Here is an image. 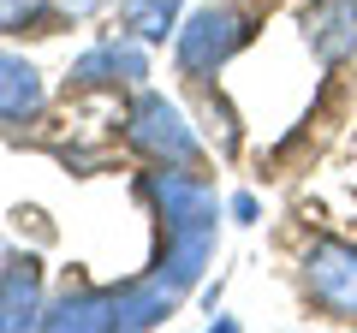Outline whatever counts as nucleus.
<instances>
[{
    "label": "nucleus",
    "mask_w": 357,
    "mask_h": 333,
    "mask_svg": "<svg viewBox=\"0 0 357 333\" xmlns=\"http://www.w3.org/2000/svg\"><path fill=\"white\" fill-rule=\"evenodd\" d=\"M126 143L137 155H149V161H167V166H197L203 161L197 131L185 125V114H178L167 95H155V90H143L137 102L126 107Z\"/></svg>",
    "instance_id": "obj_2"
},
{
    "label": "nucleus",
    "mask_w": 357,
    "mask_h": 333,
    "mask_svg": "<svg viewBox=\"0 0 357 333\" xmlns=\"http://www.w3.org/2000/svg\"><path fill=\"white\" fill-rule=\"evenodd\" d=\"M149 77V60H143V42L126 36V42H102L89 48L84 60L72 65V90H102V84H143Z\"/></svg>",
    "instance_id": "obj_6"
},
{
    "label": "nucleus",
    "mask_w": 357,
    "mask_h": 333,
    "mask_svg": "<svg viewBox=\"0 0 357 333\" xmlns=\"http://www.w3.org/2000/svg\"><path fill=\"white\" fill-rule=\"evenodd\" d=\"M178 292H167L161 280H137V286H119L114 292V309H119V327H155V321H167V309H173Z\"/></svg>",
    "instance_id": "obj_10"
},
{
    "label": "nucleus",
    "mask_w": 357,
    "mask_h": 333,
    "mask_svg": "<svg viewBox=\"0 0 357 333\" xmlns=\"http://www.w3.org/2000/svg\"><path fill=\"white\" fill-rule=\"evenodd\" d=\"M48 90H42V72L24 60V54L0 48V125H30L42 114Z\"/></svg>",
    "instance_id": "obj_8"
},
{
    "label": "nucleus",
    "mask_w": 357,
    "mask_h": 333,
    "mask_svg": "<svg viewBox=\"0 0 357 333\" xmlns=\"http://www.w3.org/2000/svg\"><path fill=\"white\" fill-rule=\"evenodd\" d=\"M250 13H238V6H203V13H191V24L173 30V60L185 77H208L220 72V65L232 60V54L250 42Z\"/></svg>",
    "instance_id": "obj_1"
},
{
    "label": "nucleus",
    "mask_w": 357,
    "mask_h": 333,
    "mask_svg": "<svg viewBox=\"0 0 357 333\" xmlns=\"http://www.w3.org/2000/svg\"><path fill=\"white\" fill-rule=\"evenodd\" d=\"M232 220H256V196H250V191L232 196Z\"/></svg>",
    "instance_id": "obj_13"
},
{
    "label": "nucleus",
    "mask_w": 357,
    "mask_h": 333,
    "mask_svg": "<svg viewBox=\"0 0 357 333\" xmlns=\"http://www.w3.org/2000/svg\"><path fill=\"white\" fill-rule=\"evenodd\" d=\"M304 42L321 65L357 60V0H310L304 6Z\"/></svg>",
    "instance_id": "obj_5"
},
{
    "label": "nucleus",
    "mask_w": 357,
    "mask_h": 333,
    "mask_svg": "<svg viewBox=\"0 0 357 333\" xmlns=\"http://www.w3.org/2000/svg\"><path fill=\"white\" fill-rule=\"evenodd\" d=\"M42 321V268L36 262H6L0 268V333L6 327H36Z\"/></svg>",
    "instance_id": "obj_9"
},
{
    "label": "nucleus",
    "mask_w": 357,
    "mask_h": 333,
    "mask_svg": "<svg viewBox=\"0 0 357 333\" xmlns=\"http://www.w3.org/2000/svg\"><path fill=\"white\" fill-rule=\"evenodd\" d=\"M298 274H304V297L316 309H328L333 321H357V244L316 238Z\"/></svg>",
    "instance_id": "obj_3"
},
{
    "label": "nucleus",
    "mask_w": 357,
    "mask_h": 333,
    "mask_svg": "<svg viewBox=\"0 0 357 333\" xmlns=\"http://www.w3.org/2000/svg\"><path fill=\"white\" fill-rule=\"evenodd\" d=\"M36 327L48 333H114L119 327V309H114V292H66L54 304H42V321Z\"/></svg>",
    "instance_id": "obj_7"
},
{
    "label": "nucleus",
    "mask_w": 357,
    "mask_h": 333,
    "mask_svg": "<svg viewBox=\"0 0 357 333\" xmlns=\"http://www.w3.org/2000/svg\"><path fill=\"white\" fill-rule=\"evenodd\" d=\"M54 13V0H0V36H18V30H36Z\"/></svg>",
    "instance_id": "obj_12"
},
{
    "label": "nucleus",
    "mask_w": 357,
    "mask_h": 333,
    "mask_svg": "<svg viewBox=\"0 0 357 333\" xmlns=\"http://www.w3.org/2000/svg\"><path fill=\"white\" fill-rule=\"evenodd\" d=\"M215 220L220 215H197V220H161L167 244H161V262H155V280L167 292H191L203 280L208 256H215Z\"/></svg>",
    "instance_id": "obj_4"
},
{
    "label": "nucleus",
    "mask_w": 357,
    "mask_h": 333,
    "mask_svg": "<svg viewBox=\"0 0 357 333\" xmlns=\"http://www.w3.org/2000/svg\"><path fill=\"white\" fill-rule=\"evenodd\" d=\"M178 6L185 0H119V18H126V36H137L143 48L167 42L178 30Z\"/></svg>",
    "instance_id": "obj_11"
}]
</instances>
